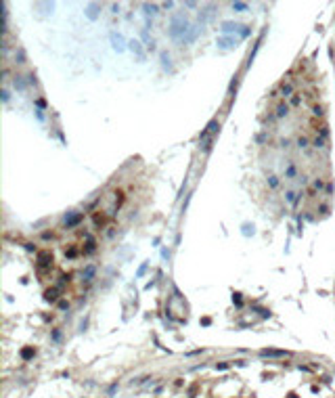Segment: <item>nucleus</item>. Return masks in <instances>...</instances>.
I'll return each mask as SVG.
<instances>
[{
  "instance_id": "1",
  "label": "nucleus",
  "mask_w": 335,
  "mask_h": 398,
  "mask_svg": "<svg viewBox=\"0 0 335 398\" xmlns=\"http://www.w3.org/2000/svg\"><path fill=\"white\" fill-rule=\"evenodd\" d=\"M38 260H40V266H42V268H48V266L53 264V256H51V251H40Z\"/></svg>"
},
{
  "instance_id": "2",
  "label": "nucleus",
  "mask_w": 335,
  "mask_h": 398,
  "mask_svg": "<svg viewBox=\"0 0 335 398\" xmlns=\"http://www.w3.org/2000/svg\"><path fill=\"white\" fill-rule=\"evenodd\" d=\"M218 128H220V126H218V122H216V120H212V122L207 124V128H205V130L201 132V138H205V136H207L209 132H216Z\"/></svg>"
},
{
  "instance_id": "3",
  "label": "nucleus",
  "mask_w": 335,
  "mask_h": 398,
  "mask_svg": "<svg viewBox=\"0 0 335 398\" xmlns=\"http://www.w3.org/2000/svg\"><path fill=\"white\" fill-rule=\"evenodd\" d=\"M82 218H84L82 214H76V216H71L69 220H65V226H67V228H71V226H76V224H80V222H82Z\"/></svg>"
},
{
  "instance_id": "4",
  "label": "nucleus",
  "mask_w": 335,
  "mask_h": 398,
  "mask_svg": "<svg viewBox=\"0 0 335 398\" xmlns=\"http://www.w3.org/2000/svg\"><path fill=\"white\" fill-rule=\"evenodd\" d=\"M287 111H289V105H287V103H281V105L277 107V118H285Z\"/></svg>"
},
{
  "instance_id": "5",
  "label": "nucleus",
  "mask_w": 335,
  "mask_h": 398,
  "mask_svg": "<svg viewBox=\"0 0 335 398\" xmlns=\"http://www.w3.org/2000/svg\"><path fill=\"white\" fill-rule=\"evenodd\" d=\"M287 352L283 350H262V356H285Z\"/></svg>"
},
{
  "instance_id": "6",
  "label": "nucleus",
  "mask_w": 335,
  "mask_h": 398,
  "mask_svg": "<svg viewBox=\"0 0 335 398\" xmlns=\"http://www.w3.org/2000/svg\"><path fill=\"white\" fill-rule=\"evenodd\" d=\"M281 92H283V97H291V95H293V84H291V82H287V84H283V88H281Z\"/></svg>"
},
{
  "instance_id": "7",
  "label": "nucleus",
  "mask_w": 335,
  "mask_h": 398,
  "mask_svg": "<svg viewBox=\"0 0 335 398\" xmlns=\"http://www.w3.org/2000/svg\"><path fill=\"white\" fill-rule=\"evenodd\" d=\"M92 277H94V266L90 264L84 268V281H92Z\"/></svg>"
},
{
  "instance_id": "8",
  "label": "nucleus",
  "mask_w": 335,
  "mask_h": 398,
  "mask_svg": "<svg viewBox=\"0 0 335 398\" xmlns=\"http://www.w3.org/2000/svg\"><path fill=\"white\" fill-rule=\"evenodd\" d=\"M111 40H113V46H115L117 51H122V48H124V46H122V42H124V40H122V36H115V34H111Z\"/></svg>"
},
{
  "instance_id": "9",
  "label": "nucleus",
  "mask_w": 335,
  "mask_h": 398,
  "mask_svg": "<svg viewBox=\"0 0 335 398\" xmlns=\"http://www.w3.org/2000/svg\"><path fill=\"white\" fill-rule=\"evenodd\" d=\"M44 300H48V302H55L57 300V289H48L44 293Z\"/></svg>"
},
{
  "instance_id": "10",
  "label": "nucleus",
  "mask_w": 335,
  "mask_h": 398,
  "mask_svg": "<svg viewBox=\"0 0 335 398\" xmlns=\"http://www.w3.org/2000/svg\"><path fill=\"white\" fill-rule=\"evenodd\" d=\"M130 48H132L134 53H138V57L142 59V51H140V46H138V42H130Z\"/></svg>"
},
{
  "instance_id": "11",
  "label": "nucleus",
  "mask_w": 335,
  "mask_h": 398,
  "mask_svg": "<svg viewBox=\"0 0 335 398\" xmlns=\"http://www.w3.org/2000/svg\"><path fill=\"white\" fill-rule=\"evenodd\" d=\"M297 147H300V149H306V147H308V138H306V136H300V138H297Z\"/></svg>"
},
{
  "instance_id": "12",
  "label": "nucleus",
  "mask_w": 335,
  "mask_h": 398,
  "mask_svg": "<svg viewBox=\"0 0 335 398\" xmlns=\"http://www.w3.org/2000/svg\"><path fill=\"white\" fill-rule=\"evenodd\" d=\"M161 61H163V67H165V69H172V67H170V57H168L165 53H161Z\"/></svg>"
},
{
  "instance_id": "13",
  "label": "nucleus",
  "mask_w": 335,
  "mask_h": 398,
  "mask_svg": "<svg viewBox=\"0 0 335 398\" xmlns=\"http://www.w3.org/2000/svg\"><path fill=\"white\" fill-rule=\"evenodd\" d=\"M295 174H297L295 166H289V168H287V178H295Z\"/></svg>"
},
{
  "instance_id": "14",
  "label": "nucleus",
  "mask_w": 335,
  "mask_h": 398,
  "mask_svg": "<svg viewBox=\"0 0 335 398\" xmlns=\"http://www.w3.org/2000/svg\"><path fill=\"white\" fill-rule=\"evenodd\" d=\"M312 145H314V147H323V145H325V138H323V136H316Z\"/></svg>"
},
{
  "instance_id": "15",
  "label": "nucleus",
  "mask_w": 335,
  "mask_h": 398,
  "mask_svg": "<svg viewBox=\"0 0 335 398\" xmlns=\"http://www.w3.org/2000/svg\"><path fill=\"white\" fill-rule=\"evenodd\" d=\"M312 113L321 118V115H323V107H321V105H314V107H312Z\"/></svg>"
},
{
  "instance_id": "16",
  "label": "nucleus",
  "mask_w": 335,
  "mask_h": 398,
  "mask_svg": "<svg viewBox=\"0 0 335 398\" xmlns=\"http://www.w3.org/2000/svg\"><path fill=\"white\" fill-rule=\"evenodd\" d=\"M94 245H97V243H94V239L88 237V247H86V251H94Z\"/></svg>"
},
{
  "instance_id": "17",
  "label": "nucleus",
  "mask_w": 335,
  "mask_h": 398,
  "mask_svg": "<svg viewBox=\"0 0 335 398\" xmlns=\"http://www.w3.org/2000/svg\"><path fill=\"white\" fill-rule=\"evenodd\" d=\"M232 9H237V11H245V9H247V4H243V2H235V4H232Z\"/></svg>"
},
{
  "instance_id": "18",
  "label": "nucleus",
  "mask_w": 335,
  "mask_h": 398,
  "mask_svg": "<svg viewBox=\"0 0 335 398\" xmlns=\"http://www.w3.org/2000/svg\"><path fill=\"white\" fill-rule=\"evenodd\" d=\"M312 186H314V189H316V191H321V189H323V180H321V178H316Z\"/></svg>"
},
{
  "instance_id": "19",
  "label": "nucleus",
  "mask_w": 335,
  "mask_h": 398,
  "mask_svg": "<svg viewBox=\"0 0 335 398\" xmlns=\"http://www.w3.org/2000/svg\"><path fill=\"white\" fill-rule=\"evenodd\" d=\"M268 184H270V186H277V184H279L277 176H270V178H268Z\"/></svg>"
},
{
  "instance_id": "20",
  "label": "nucleus",
  "mask_w": 335,
  "mask_h": 398,
  "mask_svg": "<svg viewBox=\"0 0 335 398\" xmlns=\"http://www.w3.org/2000/svg\"><path fill=\"white\" fill-rule=\"evenodd\" d=\"M285 199H287V201H293V199H295V193H293V191H289V193L285 195Z\"/></svg>"
},
{
  "instance_id": "21",
  "label": "nucleus",
  "mask_w": 335,
  "mask_h": 398,
  "mask_svg": "<svg viewBox=\"0 0 335 398\" xmlns=\"http://www.w3.org/2000/svg\"><path fill=\"white\" fill-rule=\"evenodd\" d=\"M2 101H4V103L9 101V92H6V90H2Z\"/></svg>"
}]
</instances>
